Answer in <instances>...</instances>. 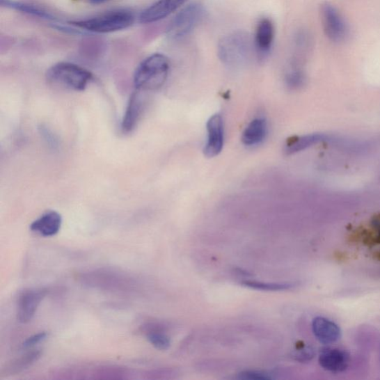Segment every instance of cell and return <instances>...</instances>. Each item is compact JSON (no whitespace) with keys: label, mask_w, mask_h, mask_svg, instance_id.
<instances>
[{"label":"cell","mask_w":380,"mask_h":380,"mask_svg":"<svg viewBox=\"0 0 380 380\" xmlns=\"http://www.w3.org/2000/svg\"><path fill=\"white\" fill-rule=\"evenodd\" d=\"M315 355V350L310 347H305L299 350L294 354V358L299 362H308L314 358Z\"/></svg>","instance_id":"24"},{"label":"cell","mask_w":380,"mask_h":380,"mask_svg":"<svg viewBox=\"0 0 380 380\" xmlns=\"http://www.w3.org/2000/svg\"><path fill=\"white\" fill-rule=\"evenodd\" d=\"M320 17L324 32L331 42H340L347 37V24L336 7L328 3L322 4Z\"/></svg>","instance_id":"6"},{"label":"cell","mask_w":380,"mask_h":380,"mask_svg":"<svg viewBox=\"0 0 380 380\" xmlns=\"http://www.w3.org/2000/svg\"><path fill=\"white\" fill-rule=\"evenodd\" d=\"M306 81V76L303 71L299 68H293L287 72L285 77V83L289 88L296 89L303 86Z\"/></svg>","instance_id":"22"},{"label":"cell","mask_w":380,"mask_h":380,"mask_svg":"<svg viewBox=\"0 0 380 380\" xmlns=\"http://www.w3.org/2000/svg\"><path fill=\"white\" fill-rule=\"evenodd\" d=\"M169 71V59L162 54H153L138 66L134 85L138 91L156 90L164 84Z\"/></svg>","instance_id":"1"},{"label":"cell","mask_w":380,"mask_h":380,"mask_svg":"<svg viewBox=\"0 0 380 380\" xmlns=\"http://www.w3.org/2000/svg\"><path fill=\"white\" fill-rule=\"evenodd\" d=\"M136 16L128 9H115L97 16L70 22L76 28L96 33H108L125 30L135 22Z\"/></svg>","instance_id":"2"},{"label":"cell","mask_w":380,"mask_h":380,"mask_svg":"<svg viewBox=\"0 0 380 380\" xmlns=\"http://www.w3.org/2000/svg\"><path fill=\"white\" fill-rule=\"evenodd\" d=\"M142 100L138 93H134L129 99L124 120L122 122V130L125 133L132 132L136 127L142 113Z\"/></svg>","instance_id":"16"},{"label":"cell","mask_w":380,"mask_h":380,"mask_svg":"<svg viewBox=\"0 0 380 380\" xmlns=\"http://www.w3.org/2000/svg\"><path fill=\"white\" fill-rule=\"evenodd\" d=\"M207 141L204 153L207 158H214L222 151L223 140H225V129L223 121L220 114L212 116L207 124Z\"/></svg>","instance_id":"9"},{"label":"cell","mask_w":380,"mask_h":380,"mask_svg":"<svg viewBox=\"0 0 380 380\" xmlns=\"http://www.w3.org/2000/svg\"><path fill=\"white\" fill-rule=\"evenodd\" d=\"M187 0H157L141 11L139 20L144 24L159 22L173 14Z\"/></svg>","instance_id":"8"},{"label":"cell","mask_w":380,"mask_h":380,"mask_svg":"<svg viewBox=\"0 0 380 380\" xmlns=\"http://www.w3.org/2000/svg\"><path fill=\"white\" fill-rule=\"evenodd\" d=\"M312 46V38L310 33L305 30H300L296 33L294 38V49L295 58L303 57Z\"/></svg>","instance_id":"21"},{"label":"cell","mask_w":380,"mask_h":380,"mask_svg":"<svg viewBox=\"0 0 380 380\" xmlns=\"http://www.w3.org/2000/svg\"><path fill=\"white\" fill-rule=\"evenodd\" d=\"M327 140V136L323 134H310L301 137L294 138L287 141L285 151L287 155H293L308 148L314 145Z\"/></svg>","instance_id":"17"},{"label":"cell","mask_w":380,"mask_h":380,"mask_svg":"<svg viewBox=\"0 0 380 380\" xmlns=\"http://www.w3.org/2000/svg\"><path fill=\"white\" fill-rule=\"evenodd\" d=\"M312 330L317 340L325 345L338 342L341 338V330L336 323L322 317L312 322Z\"/></svg>","instance_id":"12"},{"label":"cell","mask_w":380,"mask_h":380,"mask_svg":"<svg viewBox=\"0 0 380 380\" xmlns=\"http://www.w3.org/2000/svg\"><path fill=\"white\" fill-rule=\"evenodd\" d=\"M241 284L251 289L262 292H284L295 288L297 285L294 283H262L253 280H244Z\"/></svg>","instance_id":"19"},{"label":"cell","mask_w":380,"mask_h":380,"mask_svg":"<svg viewBox=\"0 0 380 380\" xmlns=\"http://www.w3.org/2000/svg\"><path fill=\"white\" fill-rule=\"evenodd\" d=\"M267 133V122L264 118H256L252 120L244 129L242 141L246 146H255L261 143Z\"/></svg>","instance_id":"14"},{"label":"cell","mask_w":380,"mask_h":380,"mask_svg":"<svg viewBox=\"0 0 380 380\" xmlns=\"http://www.w3.org/2000/svg\"><path fill=\"white\" fill-rule=\"evenodd\" d=\"M349 362V354L339 349H323L319 356V363L322 367L332 373L344 372L348 367Z\"/></svg>","instance_id":"11"},{"label":"cell","mask_w":380,"mask_h":380,"mask_svg":"<svg viewBox=\"0 0 380 380\" xmlns=\"http://www.w3.org/2000/svg\"><path fill=\"white\" fill-rule=\"evenodd\" d=\"M47 336L48 333L47 332H40L33 335V336L26 339L24 344H22V346H24V348L25 349L32 348L33 346H35L46 340Z\"/></svg>","instance_id":"25"},{"label":"cell","mask_w":380,"mask_h":380,"mask_svg":"<svg viewBox=\"0 0 380 380\" xmlns=\"http://www.w3.org/2000/svg\"><path fill=\"white\" fill-rule=\"evenodd\" d=\"M143 331L146 334L148 340L155 349L166 351L171 347V338L161 327L154 325V324H149V325L143 328Z\"/></svg>","instance_id":"18"},{"label":"cell","mask_w":380,"mask_h":380,"mask_svg":"<svg viewBox=\"0 0 380 380\" xmlns=\"http://www.w3.org/2000/svg\"><path fill=\"white\" fill-rule=\"evenodd\" d=\"M87 1L92 4L97 5V4H102V3H106L109 1V0H87Z\"/></svg>","instance_id":"26"},{"label":"cell","mask_w":380,"mask_h":380,"mask_svg":"<svg viewBox=\"0 0 380 380\" xmlns=\"http://www.w3.org/2000/svg\"><path fill=\"white\" fill-rule=\"evenodd\" d=\"M93 74L82 66L70 62L53 65L47 73L51 85L65 90L81 92L93 80Z\"/></svg>","instance_id":"3"},{"label":"cell","mask_w":380,"mask_h":380,"mask_svg":"<svg viewBox=\"0 0 380 380\" xmlns=\"http://www.w3.org/2000/svg\"><path fill=\"white\" fill-rule=\"evenodd\" d=\"M45 289H29L19 296L17 304V319L21 323L29 322L35 317L41 301L46 297Z\"/></svg>","instance_id":"7"},{"label":"cell","mask_w":380,"mask_h":380,"mask_svg":"<svg viewBox=\"0 0 380 380\" xmlns=\"http://www.w3.org/2000/svg\"><path fill=\"white\" fill-rule=\"evenodd\" d=\"M61 225V215L58 212L49 211L33 221L30 228L43 237H51L58 233Z\"/></svg>","instance_id":"13"},{"label":"cell","mask_w":380,"mask_h":380,"mask_svg":"<svg viewBox=\"0 0 380 380\" xmlns=\"http://www.w3.org/2000/svg\"><path fill=\"white\" fill-rule=\"evenodd\" d=\"M42 355L40 350H33L22 356L20 358L10 364L9 370L13 373H19L27 370L33 364H35Z\"/></svg>","instance_id":"20"},{"label":"cell","mask_w":380,"mask_h":380,"mask_svg":"<svg viewBox=\"0 0 380 380\" xmlns=\"http://www.w3.org/2000/svg\"><path fill=\"white\" fill-rule=\"evenodd\" d=\"M0 2L3 7L19 11L22 14L49 21L56 20L49 11L36 5L15 1V0H1Z\"/></svg>","instance_id":"15"},{"label":"cell","mask_w":380,"mask_h":380,"mask_svg":"<svg viewBox=\"0 0 380 380\" xmlns=\"http://www.w3.org/2000/svg\"><path fill=\"white\" fill-rule=\"evenodd\" d=\"M238 379L242 380H271L273 377L270 373L258 370L243 371L238 374Z\"/></svg>","instance_id":"23"},{"label":"cell","mask_w":380,"mask_h":380,"mask_svg":"<svg viewBox=\"0 0 380 380\" xmlns=\"http://www.w3.org/2000/svg\"><path fill=\"white\" fill-rule=\"evenodd\" d=\"M275 37L272 21L264 18L257 25L253 38L254 49L260 59H264L271 53Z\"/></svg>","instance_id":"10"},{"label":"cell","mask_w":380,"mask_h":380,"mask_svg":"<svg viewBox=\"0 0 380 380\" xmlns=\"http://www.w3.org/2000/svg\"><path fill=\"white\" fill-rule=\"evenodd\" d=\"M253 49V39L248 33L235 31L219 41L218 55L223 63L230 66H238L250 59Z\"/></svg>","instance_id":"4"},{"label":"cell","mask_w":380,"mask_h":380,"mask_svg":"<svg viewBox=\"0 0 380 380\" xmlns=\"http://www.w3.org/2000/svg\"><path fill=\"white\" fill-rule=\"evenodd\" d=\"M206 14L204 6L194 2L178 13L167 29V36L173 40H180L191 33L203 20Z\"/></svg>","instance_id":"5"}]
</instances>
